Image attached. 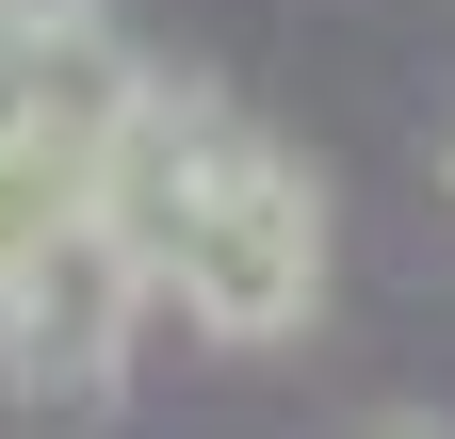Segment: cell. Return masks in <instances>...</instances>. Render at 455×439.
Masks as SVG:
<instances>
[{
  "label": "cell",
  "mask_w": 455,
  "mask_h": 439,
  "mask_svg": "<svg viewBox=\"0 0 455 439\" xmlns=\"http://www.w3.org/2000/svg\"><path fill=\"white\" fill-rule=\"evenodd\" d=\"M325 277H341L325 180H309L276 131L228 115V147L196 163L180 228H163V309H180L196 342H228V358H276V342H309V325H325Z\"/></svg>",
  "instance_id": "cell-1"
},
{
  "label": "cell",
  "mask_w": 455,
  "mask_h": 439,
  "mask_svg": "<svg viewBox=\"0 0 455 439\" xmlns=\"http://www.w3.org/2000/svg\"><path fill=\"white\" fill-rule=\"evenodd\" d=\"M0 33H114V0H0Z\"/></svg>",
  "instance_id": "cell-4"
},
{
  "label": "cell",
  "mask_w": 455,
  "mask_h": 439,
  "mask_svg": "<svg viewBox=\"0 0 455 439\" xmlns=\"http://www.w3.org/2000/svg\"><path fill=\"white\" fill-rule=\"evenodd\" d=\"M114 98H131V49L114 33H0V293L82 228Z\"/></svg>",
  "instance_id": "cell-2"
},
{
  "label": "cell",
  "mask_w": 455,
  "mask_h": 439,
  "mask_svg": "<svg viewBox=\"0 0 455 439\" xmlns=\"http://www.w3.org/2000/svg\"><path fill=\"white\" fill-rule=\"evenodd\" d=\"M147 309H163V277H147V260L82 212V228L49 244L17 293H0V391H17V407H49V423H98L114 391H131Z\"/></svg>",
  "instance_id": "cell-3"
},
{
  "label": "cell",
  "mask_w": 455,
  "mask_h": 439,
  "mask_svg": "<svg viewBox=\"0 0 455 439\" xmlns=\"http://www.w3.org/2000/svg\"><path fill=\"white\" fill-rule=\"evenodd\" d=\"M358 439H455V423H439V407H374Z\"/></svg>",
  "instance_id": "cell-5"
}]
</instances>
